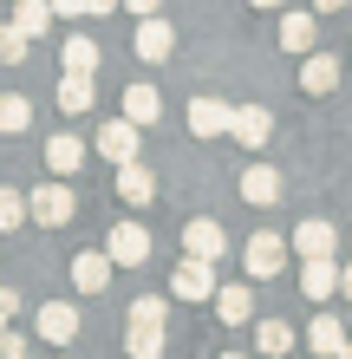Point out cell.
I'll return each instance as SVG.
<instances>
[{
    "label": "cell",
    "instance_id": "6da1fadb",
    "mask_svg": "<svg viewBox=\"0 0 352 359\" xmlns=\"http://www.w3.org/2000/svg\"><path fill=\"white\" fill-rule=\"evenodd\" d=\"M163 320H170V301H157V294L131 301V340H124V353L131 359H157L163 353Z\"/></svg>",
    "mask_w": 352,
    "mask_h": 359
},
{
    "label": "cell",
    "instance_id": "7a4b0ae2",
    "mask_svg": "<svg viewBox=\"0 0 352 359\" xmlns=\"http://www.w3.org/2000/svg\"><path fill=\"white\" fill-rule=\"evenodd\" d=\"M92 151H98V157H111V163H131V157L143 151V131H137V124H131V118L118 111V118H105V124H98Z\"/></svg>",
    "mask_w": 352,
    "mask_h": 359
},
{
    "label": "cell",
    "instance_id": "3957f363",
    "mask_svg": "<svg viewBox=\"0 0 352 359\" xmlns=\"http://www.w3.org/2000/svg\"><path fill=\"white\" fill-rule=\"evenodd\" d=\"M27 216H33L39 229H66V222H72V189H66V183H39L33 196H27Z\"/></svg>",
    "mask_w": 352,
    "mask_h": 359
},
{
    "label": "cell",
    "instance_id": "277c9868",
    "mask_svg": "<svg viewBox=\"0 0 352 359\" xmlns=\"http://www.w3.org/2000/svg\"><path fill=\"white\" fill-rule=\"evenodd\" d=\"M170 294H176V301H216V262L183 255L176 274H170Z\"/></svg>",
    "mask_w": 352,
    "mask_h": 359
},
{
    "label": "cell",
    "instance_id": "5b68a950",
    "mask_svg": "<svg viewBox=\"0 0 352 359\" xmlns=\"http://www.w3.org/2000/svg\"><path fill=\"white\" fill-rule=\"evenodd\" d=\"M105 255L118 268H143V262H150V229H143V222H118L111 242H105Z\"/></svg>",
    "mask_w": 352,
    "mask_h": 359
},
{
    "label": "cell",
    "instance_id": "8992f818",
    "mask_svg": "<svg viewBox=\"0 0 352 359\" xmlns=\"http://www.w3.org/2000/svg\"><path fill=\"white\" fill-rule=\"evenodd\" d=\"M229 137L241 144V151H261V144L274 137V118H267L261 104H235L229 111Z\"/></svg>",
    "mask_w": 352,
    "mask_h": 359
},
{
    "label": "cell",
    "instance_id": "52a82bcc",
    "mask_svg": "<svg viewBox=\"0 0 352 359\" xmlns=\"http://www.w3.org/2000/svg\"><path fill=\"white\" fill-rule=\"evenodd\" d=\"M39 340L46 346H72L78 340V307L72 301H46L39 307Z\"/></svg>",
    "mask_w": 352,
    "mask_h": 359
},
{
    "label": "cell",
    "instance_id": "ba28073f",
    "mask_svg": "<svg viewBox=\"0 0 352 359\" xmlns=\"http://www.w3.org/2000/svg\"><path fill=\"white\" fill-rule=\"evenodd\" d=\"M241 262H248V274H255V281H267V274H281V262H287V242L281 236H248V248H241Z\"/></svg>",
    "mask_w": 352,
    "mask_h": 359
},
{
    "label": "cell",
    "instance_id": "9c48e42d",
    "mask_svg": "<svg viewBox=\"0 0 352 359\" xmlns=\"http://www.w3.org/2000/svg\"><path fill=\"white\" fill-rule=\"evenodd\" d=\"M287 248H294L300 262H314V255H333L339 236H333V222H326V216H307V222L294 229V242H287Z\"/></svg>",
    "mask_w": 352,
    "mask_h": 359
},
{
    "label": "cell",
    "instance_id": "30bf717a",
    "mask_svg": "<svg viewBox=\"0 0 352 359\" xmlns=\"http://www.w3.org/2000/svg\"><path fill=\"white\" fill-rule=\"evenodd\" d=\"M183 248H190L196 262H222V255H229V236H222V222H209V216H196L190 229H183Z\"/></svg>",
    "mask_w": 352,
    "mask_h": 359
},
{
    "label": "cell",
    "instance_id": "8fae6325",
    "mask_svg": "<svg viewBox=\"0 0 352 359\" xmlns=\"http://www.w3.org/2000/svg\"><path fill=\"white\" fill-rule=\"evenodd\" d=\"M241 203H255V209L281 203V170H274V163H248V170H241Z\"/></svg>",
    "mask_w": 352,
    "mask_h": 359
},
{
    "label": "cell",
    "instance_id": "7c38bea8",
    "mask_svg": "<svg viewBox=\"0 0 352 359\" xmlns=\"http://www.w3.org/2000/svg\"><path fill=\"white\" fill-rule=\"evenodd\" d=\"M300 294H307V301H333V294H339V262L333 255H314V262L300 268Z\"/></svg>",
    "mask_w": 352,
    "mask_h": 359
},
{
    "label": "cell",
    "instance_id": "4fadbf2b",
    "mask_svg": "<svg viewBox=\"0 0 352 359\" xmlns=\"http://www.w3.org/2000/svg\"><path fill=\"white\" fill-rule=\"evenodd\" d=\"M72 287H78V294H105V287H111V255H98V248L72 255Z\"/></svg>",
    "mask_w": 352,
    "mask_h": 359
},
{
    "label": "cell",
    "instance_id": "5bb4252c",
    "mask_svg": "<svg viewBox=\"0 0 352 359\" xmlns=\"http://www.w3.org/2000/svg\"><path fill=\"white\" fill-rule=\"evenodd\" d=\"M118 196L131 203V209H143V203H157V177L143 170L137 157H131V163H118Z\"/></svg>",
    "mask_w": 352,
    "mask_h": 359
},
{
    "label": "cell",
    "instance_id": "9a60e30c",
    "mask_svg": "<svg viewBox=\"0 0 352 359\" xmlns=\"http://www.w3.org/2000/svg\"><path fill=\"white\" fill-rule=\"evenodd\" d=\"M59 111H66V118H78V111H92V98H98V86H92V72H66V79H59Z\"/></svg>",
    "mask_w": 352,
    "mask_h": 359
},
{
    "label": "cell",
    "instance_id": "2e32d148",
    "mask_svg": "<svg viewBox=\"0 0 352 359\" xmlns=\"http://www.w3.org/2000/svg\"><path fill=\"white\" fill-rule=\"evenodd\" d=\"M85 151H92V144H78L72 131L46 137V163H52V177H78V163H85Z\"/></svg>",
    "mask_w": 352,
    "mask_h": 359
},
{
    "label": "cell",
    "instance_id": "e0dca14e",
    "mask_svg": "<svg viewBox=\"0 0 352 359\" xmlns=\"http://www.w3.org/2000/svg\"><path fill=\"white\" fill-rule=\"evenodd\" d=\"M333 86H339V59H333V53H307V66H300V92H314V98H320V92H333Z\"/></svg>",
    "mask_w": 352,
    "mask_h": 359
},
{
    "label": "cell",
    "instance_id": "ac0fdd59",
    "mask_svg": "<svg viewBox=\"0 0 352 359\" xmlns=\"http://www.w3.org/2000/svg\"><path fill=\"white\" fill-rule=\"evenodd\" d=\"M190 131L196 137H229V104L222 98H196L190 104Z\"/></svg>",
    "mask_w": 352,
    "mask_h": 359
},
{
    "label": "cell",
    "instance_id": "d6986e66",
    "mask_svg": "<svg viewBox=\"0 0 352 359\" xmlns=\"http://www.w3.org/2000/svg\"><path fill=\"white\" fill-rule=\"evenodd\" d=\"M216 313H222V327H248V320H255V294H248L241 281L216 287Z\"/></svg>",
    "mask_w": 352,
    "mask_h": 359
},
{
    "label": "cell",
    "instance_id": "ffe728a7",
    "mask_svg": "<svg viewBox=\"0 0 352 359\" xmlns=\"http://www.w3.org/2000/svg\"><path fill=\"white\" fill-rule=\"evenodd\" d=\"M124 118H131L137 131H143V124H157V118H163V98H157V86H124Z\"/></svg>",
    "mask_w": 352,
    "mask_h": 359
},
{
    "label": "cell",
    "instance_id": "44dd1931",
    "mask_svg": "<svg viewBox=\"0 0 352 359\" xmlns=\"http://www.w3.org/2000/svg\"><path fill=\"white\" fill-rule=\"evenodd\" d=\"M294 346H300V333L287 327V320H255V353L281 359V353H294Z\"/></svg>",
    "mask_w": 352,
    "mask_h": 359
},
{
    "label": "cell",
    "instance_id": "7402d4cb",
    "mask_svg": "<svg viewBox=\"0 0 352 359\" xmlns=\"http://www.w3.org/2000/svg\"><path fill=\"white\" fill-rule=\"evenodd\" d=\"M137 53H143V59H170V53H176V33H170V20H157V13L143 20V27H137Z\"/></svg>",
    "mask_w": 352,
    "mask_h": 359
},
{
    "label": "cell",
    "instance_id": "603a6c76",
    "mask_svg": "<svg viewBox=\"0 0 352 359\" xmlns=\"http://www.w3.org/2000/svg\"><path fill=\"white\" fill-rule=\"evenodd\" d=\"M52 20H59V13H52V0H13V27L27 33V39H39Z\"/></svg>",
    "mask_w": 352,
    "mask_h": 359
},
{
    "label": "cell",
    "instance_id": "cb8c5ba5",
    "mask_svg": "<svg viewBox=\"0 0 352 359\" xmlns=\"http://www.w3.org/2000/svg\"><path fill=\"white\" fill-rule=\"evenodd\" d=\"M339 346H346V327L333 320V313H320V320L307 327V353H320V359H333Z\"/></svg>",
    "mask_w": 352,
    "mask_h": 359
},
{
    "label": "cell",
    "instance_id": "d4e9b609",
    "mask_svg": "<svg viewBox=\"0 0 352 359\" xmlns=\"http://www.w3.org/2000/svg\"><path fill=\"white\" fill-rule=\"evenodd\" d=\"M281 53H314V13H287L281 20Z\"/></svg>",
    "mask_w": 352,
    "mask_h": 359
},
{
    "label": "cell",
    "instance_id": "484cf974",
    "mask_svg": "<svg viewBox=\"0 0 352 359\" xmlns=\"http://www.w3.org/2000/svg\"><path fill=\"white\" fill-rule=\"evenodd\" d=\"M59 66H66V72H98V46H92V39H66V46H59Z\"/></svg>",
    "mask_w": 352,
    "mask_h": 359
},
{
    "label": "cell",
    "instance_id": "4316f807",
    "mask_svg": "<svg viewBox=\"0 0 352 359\" xmlns=\"http://www.w3.org/2000/svg\"><path fill=\"white\" fill-rule=\"evenodd\" d=\"M27 124H33V98L0 92V131H27Z\"/></svg>",
    "mask_w": 352,
    "mask_h": 359
},
{
    "label": "cell",
    "instance_id": "83f0119b",
    "mask_svg": "<svg viewBox=\"0 0 352 359\" xmlns=\"http://www.w3.org/2000/svg\"><path fill=\"white\" fill-rule=\"evenodd\" d=\"M27 46H33V39L20 33V27H0V66H20V59H27Z\"/></svg>",
    "mask_w": 352,
    "mask_h": 359
},
{
    "label": "cell",
    "instance_id": "f1b7e54d",
    "mask_svg": "<svg viewBox=\"0 0 352 359\" xmlns=\"http://www.w3.org/2000/svg\"><path fill=\"white\" fill-rule=\"evenodd\" d=\"M20 222H27V196L0 183V229H20Z\"/></svg>",
    "mask_w": 352,
    "mask_h": 359
},
{
    "label": "cell",
    "instance_id": "f546056e",
    "mask_svg": "<svg viewBox=\"0 0 352 359\" xmlns=\"http://www.w3.org/2000/svg\"><path fill=\"white\" fill-rule=\"evenodd\" d=\"M0 359H33V346H27L20 327H0Z\"/></svg>",
    "mask_w": 352,
    "mask_h": 359
},
{
    "label": "cell",
    "instance_id": "4dcf8cb0",
    "mask_svg": "<svg viewBox=\"0 0 352 359\" xmlns=\"http://www.w3.org/2000/svg\"><path fill=\"white\" fill-rule=\"evenodd\" d=\"M13 320H20V294L0 287V327H13Z\"/></svg>",
    "mask_w": 352,
    "mask_h": 359
},
{
    "label": "cell",
    "instance_id": "1f68e13d",
    "mask_svg": "<svg viewBox=\"0 0 352 359\" xmlns=\"http://www.w3.org/2000/svg\"><path fill=\"white\" fill-rule=\"evenodd\" d=\"M52 13L59 20H78V13H85V0H52Z\"/></svg>",
    "mask_w": 352,
    "mask_h": 359
},
{
    "label": "cell",
    "instance_id": "d6a6232c",
    "mask_svg": "<svg viewBox=\"0 0 352 359\" xmlns=\"http://www.w3.org/2000/svg\"><path fill=\"white\" fill-rule=\"evenodd\" d=\"M124 7H131V13H137V20H150V13H157V7H163V0H124Z\"/></svg>",
    "mask_w": 352,
    "mask_h": 359
},
{
    "label": "cell",
    "instance_id": "836d02e7",
    "mask_svg": "<svg viewBox=\"0 0 352 359\" xmlns=\"http://www.w3.org/2000/svg\"><path fill=\"white\" fill-rule=\"evenodd\" d=\"M124 0H85V13H118Z\"/></svg>",
    "mask_w": 352,
    "mask_h": 359
},
{
    "label": "cell",
    "instance_id": "e575fe53",
    "mask_svg": "<svg viewBox=\"0 0 352 359\" xmlns=\"http://www.w3.org/2000/svg\"><path fill=\"white\" fill-rule=\"evenodd\" d=\"M339 7H352V0H314V13H339Z\"/></svg>",
    "mask_w": 352,
    "mask_h": 359
},
{
    "label": "cell",
    "instance_id": "d590c367",
    "mask_svg": "<svg viewBox=\"0 0 352 359\" xmlns=\"http://www.w3.org/2000/svg\"><path fill=\"white\" fill-rule=\"evenodd\" d=\"M339 294H346V301H352V262L339 268Z\"/></svg>",
    "mask_w": 352,
    "mask_h": 359
},
{
    "label": "cell",
    "instance_id": "8d00e7d4",
    "mask_svg": "<svg viewBox=\"0 0 352 359\" xmlns=\"http://www.w3.org/2000/svg\"><path fill=\"white\" fill-rule=\"evenodd\" d=\"M333 359H352V340H346V346H339V353H333Z\"/></svg>",
    "mask_w": 352,
    "mask_h": 359
},
{
    "label": "cell",
    "instance_id": "74e56055",
    "mask_svg": "<svg viewBox=\"0 0 352 359\" xmlns=\"http://www.w3.org/2000/svg\"><path fill=\"white\" fill-rule=\"evenodd\" d=\"M248 7H281V0H248Z\"/></svg>",
    "mask_w": 352,
    "mask_h": 359
},
{
    "label": "cell",
    "instance_id": "f35d334b",
    "mask_svg": "<svg viewBox=\"0 0 352 359\" xmlns=\"http://www.w3.org/2000/svg\"><path fill=\"white\" fill-rule=\"evenodd\" d=\"M222 359H248V353H222Z\"/></svg>",
    "mask_w": 352,
    "mask_h": 359
}]
</instances>
